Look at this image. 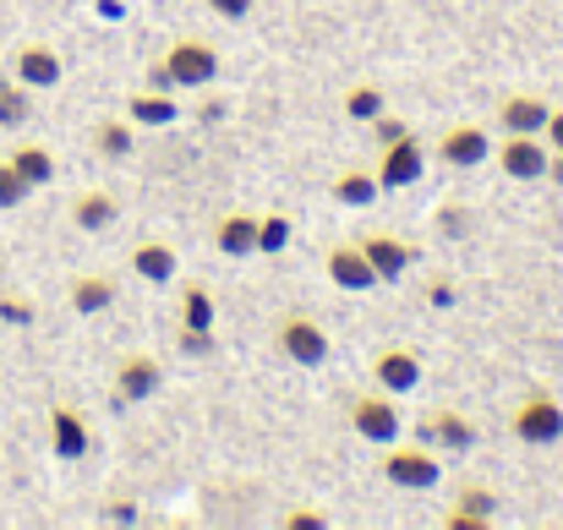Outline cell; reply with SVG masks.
<instances>
[{"instance_id": "obj_1", "label": "cell", "mask_w": 563, "mask_h": 530, "mask_svg": "<svg viewBox=\"0 0 563 530\" xmlns=\"http://www.w3.org/2000/svg\"><path fill=\"white\" fill-rule=\"evenodd\" d=\"M219 71V49L208 38H176L154 66V88H208Z\"/></svg>"}, {"instance_id": "obj_2", "label": "cell", "mask_w": 563, "mask_h": 530, "mask_svg": "<svg viewBox=\"0 0 563 530\" xmlns=\"http://www.w3.org/2000/svg\"><path fill=\"white\" fill-rule=\"evenodd\" d=\"M377 471H383V482L388 487H399V493H432L438 487V476H443V465L432 460V449L427 443H383V460H377Z\"/></svg>"}, {"instance_id": "obj_3", "label": "cell", "mask_w": 563, "mask_h": 530, "mask_svg": "<svg viewBox=\"0 0 563 530\" xmlns=\"http://www.w3.org/2000/svg\"><path fill=\"white\" fill-rule=\"evenodd\" d=\"M274 340H279V355L296 361V366H323V361L334 355L329 329H323L318 318H307V312H285L279 329H274Z\"/></svg>"}, {"instance_id": "obj_4", "label": "cell", "mask_w": 563, "mask_h": 530, "mask_svg": "<svg viewBox=\"0 0 563 530\" xmlns=\"http://www.w3.org/2000/svg\"><path fill=\"white\" fill-rule=\"evenodd\" d=\"M509 432H515L520 443H531V449L559 443L563 438V405L553 399V394H531V399H520L515 416H509Z\"/></svg>"}, {"instance_id": "obj_5", "label": "cell", "mask_w": 563, "mask_h": 530, "mask_svg": "<svg viewBox=\"0 0 563 530\" xmlns=\"http://www.w3.org/2000/svg\"><path fill=\"white\" fill-rule=\"evenodd\" d=\"M377 176V191H399V186H416V180L427 176V148L405 132V137H394V143H383V154H377L373 165Z\"/></svg>"}, {"instance_id": "obj_6", "label": "cell", "mask_w": 563, "mask_h": 530, "mask_svg": "<svg viewBox=\"0 0 563 530\" xmlns=\"http://www.w3.org/2000/svg\"><path fill=\"white\" fill-rule=\"evenodd\" d=\"M548 143H542V132H504V143L493 148V159H498V170L509 180H542L548 176Z\"/></svg>"}, {"instance_id": "obj_7", "label": "cell", "mask_w": 563, "mask_h": 530, "mask_svg": "<svg viewBox=\"0 0 563 530\" xmlns=\"http://www.w3.org/2000/svg\"><path fill=\"white\" fill-rule=\"evenodd\" d=\"M416 443H427V449H449V454H465V449L476 443V421L460 416V410H449V405H438V410H427V416L416 421Z\"/></svg>"}, {"instance_id": "obj_8", "label": "cell", "mask_w": 563, "mask_h": 530, "mask_svg": "<svg viewBox=\"0 0 563 530\" xmlns=\"http://www.w3.org/2000/svg\"><path fill=\"white\" fill-rule=\"evenodd\" d=\"M438 159L454 165V170H476V165H487V159H493V137H487V126H476V121H454V126L438 137Z\"/></svg>"}, {"instance_id": "obj_9", "label": "cell", "mask_w": 563, "mask_h": 530, "mask_svg": "<svg viewBox=\"0 0 563 530\" xmlns=\"http://www.w3.org/2000/svg\"><path fill=\"white\" fill-rule=\"evenodd\" d=\"M165 388V366L154 361V355H121V366H115V405H143V399H154Z\"/></svg>"}, {"instance_id": "obj_10", "label": "cell", "mask_w": 563, "mask_h": 530, "mask_svg": "<svg viewBox=\"0 0 563 530\" xmlns=\"http://www.w3.org/2000/svg\"><path fill=\"white\" fill-rule=\"evenodd\" d=\"M362 252H367V263H373L377 285H394L410 263H416V252H410V241L405 235H394V230H367L362 241H356Z\"/></svg>"}, {"instance_id": "obj_11", "label": "cell", "mask_w": 563, "mask_h": 530, "mask_svg": "<svg viewBox=\"0 0 563 530\" xmlns=\"http://www.w3.org/2000/svg\"><path fill=\"white\" fill-rule=\"evenodd\" d=\"M351 427L367 438V443H394L399 438V410H394V399L388 394H362V399H351Z\"/></svg>"}, {"instance_id": "obj_12", "label": "cell", "mask_w": 563, "mask_h": 530, "mask_svg": "<svg viewBox=\"0 0 563 530\" xmlns=\"http://www.w3.org/2000/svg\"><path fill=\"white\" fill-rule=\"evenodd\" d=\"M373 377L383 394H410L421 383V355L410 351V345H383L373 355Z\"/></svg>"}, {"instance_id": "obj_13", "label": "cell", "mask_w": 563, "mask_h": 530, "mask_svg": "<svg viewBox=\"0 0 563 530\" xmlns=\"http://www.w3.org/2000/svg\"><path fill=\"white\" fill-rule=\"evenodd\" d=\"M11 77H16L22 88H55V82L66 77V66H60V55H55L49 44H22V49L11 55Z\"/></svg>"}, {"instance_id": "obj_14", "label": "cell", "mask_w": 563, "mask_h": 530, "mask_svg": "<svg viewBox=\"0 0 563 530\" xmlns=\"http://www.w3.org/2000/svg\"><path fill=\"white\" fill-rule=\"evenodd\" d=\"M323 268H329V279H334L340 290H373V285H377L373 263H367V252H362L356 241H340V246H329Z\"/></svg>"}, {"instance_id": "obj_15", "label": "cell", "mask_w": 563, "mask_h": 530, "mask_svg": "<svg viewBox=\"0 0 563 530\" xmlns=\"http://www.w3.org/2000/svg\"><path fill=\"white\" fill-rule=\"evenodd\" d=\"M88 421H82V410H71V405H49V449H55V460H82L88 454Z\"/></svg>"}, {"instance_id": "obj_16", "label": "cell", "mask_w": 563, "mask_h": 530, "mask_svg": "<svg viewBox=\"0 0 563 530\" xmlns=\"http://www.w3.org/2000/svg\"><path fill=\"white\" fill-rule=\"evenodd\" d=\"M493 520H498V498L487 487H460L454 493V509L443 515L449 530H487Z\"/></svg>"}, {"instance_id": "obj_17", "label": "cell", "mask_w": 563, "mask_h": 530, "mask_svg": "<svg viewBox=\"0 0 563 530\" xmlns=\"http://www.w3.org/2000/svg\"><path fill=\"white\" fill-rule=\"evenodd\" d=\"M132 274L148 279V285H170V279H176V246L159 241V235L137 241V246H132Z\"/></svg>"}, {"instance_id": "obj_18", "label": "cell", "mask_w": 563, "mask_h": 530, "mask_svg": "<svg viewBox=\"0 0 563 530\" xmlns=\"http://www.w3.org/2000/svg\"><path fill=\"white\" fill-rule=\"evenodd\" d=\"M66 301H71L77 318H99V312L115 307V279L110 274H77L71 290H66Z\"/></svg>"}, {"instance_id": "obj_19", "label": "cell", "mask_w": 563, "mask_h": 530, "mask_svg": "<svg viewBox=\"0 0 563 530\" xmlns=\"http://www.w3.org/2000/svg\"><path fill=\"white\" fill-rule=\"evenodd\" d=\"M115 219H121V202H115L104 186L71 197V224H77V230H110Z\"/></svg>"}, {"instance_id": "obj_20", "label": "cell", "mask_w": 563, "mask_h": 530, "mask_svg": "<svg viewBox=\"0 0 563 530\" xmlns=\"http://www.w3.org/2000/svg\"><path fill=\"white\" fill-rule=\"evenodd\" d=\"M213 246L224 257H252L257 252V213H224L213 224Z\"/></svg>"}, {"instance_id": "obj_21", "label": "cell", "mask_w": 563, "mask_h": 530, "mask_svg": "<svg viewBox=\"0 0 563 530\" xmlns=\"http://www.w3.org/2000/svg\"><path fill=\"white\" fill-rule=\"evenodd\" d=\"M548 99H537V93H509L504 104H498V126L504 132H542V121H548Z\"/></svg>"}, {"instance_id": "obj_22", "label": "cell", "mask_w": 563, "mask_h": 530, "mask_svg": "<svg viewBox=\"0 0 563 530\" xmlns=\"http://www.w3.org/2000/svg\"><path fill=\"white\" fill-rule=\"evenodd\" d=\"M126 121H132V126H170V121H176L170 88H143V93H132V99H126Z\"/></svg>"}, {"instance_id": "obj_23", "label": "cell", "mask_w": 563, "mask_h": 530, "mask_svg": "<svg viewBox=\"0 0 563 530\" xmlns=\"http://www.w3.org/2000/svg\"><path fill=\"white\" fill-rule=\"evenodd\" d=\"M213 318H219V307H213L208 285H187L181 290V329L187 334H213Z\"/></svg>"}, {"instance_id": "obj_24", "label": "cell", "mask_w": 563, "mask_h": 530, "mask_svg": "<svg viewBox=\"0 0 563 530\" xmlns=\"http://www.w3.org/2000/svg\"><path fill=\"white\" fill-rule=\"evenodd\" d=\"M11 165H16V176L27 180V186H49V180H55V154H49L44 143L11 148Z\"/></svg>"}, {"instance_id": "obj_25", "label": "cell", "mask_w": 563, "mask_h": 530, "mask_svg": "<svg viewBox=\"0 0 563 530\" xmlns=\"http://www.w3.org/2000/svg\"><path fill=\"white\" fill-rule=\"evenodd\" d=\"M345 208H367V202H377V176L373 170H362V165H351V170H340L334 176V186H329Z\"/></svg>"}, {"instance_id": "obj_26", "label": "cell", "mask_w": 563, "mask_h": 530, "mask_svg": "<svg viewBox=\"0 0 563 530\" xmlns=\"http://www.w3.org/2000/svg\"><path fill=\"white\" fill-rule=\"evenodd\" d=\"M132 143H137V132H132V121H126V115H110V121H99V126H93V148H99L104 159H126V154H132Z\"/></svg>"}, {"instance_id": "obj_27", "label": "cell", "mask_w": 563, "mask_h": 530, "mask_svg": "<svg viewBox=\"0 0 563 530\" xmlns=\"http://www.w3.org/2000/svg\"><path fill=\"white\" fill-rule=\"evenodd\" d=\"M340 110H345L351 121H362V126H373L377 115L388 110V99H383V88H377V82H356V88H345V99H340Z\"/></svg>"}, {"instance_id": "obj_28", "label": "cell", "mask_w": 563, "mask_h": 530, "mask_svg": "<svg viewBox=\"0 0 563 530\" xmlns=\"http://www.w3.org/2000/svg\"><path fill=\"white\" fill-rule=\"evenodd\" d=\"M33 88H22L16 77H0V126H22L33 115Z\"/></svg>"}, {"instance_id": "obj_29", "label": "cell", "mask_w": 563, "mask_h": 530, "mask_svg": "<svg viewBox=\"0 0 563 530\" xmlns=\"http://www.w3.org/2000/svg\"><path fill=\"white\" fill-rule=\"evenodd\" d=\"M285 241H290V219L285 213H257V252H285Z\"/></svg>"}, {"instance_id": "obj_30", "label": "cell", "mask_w": 563, "mask_h": 530, "mask_svg": "<svg viewBox=\"0 0 563 530\" xmlns=\"http://www.w3.org/2000/svg\"><path fill=\"white\" fill-rule=\"evenodd\" d=\"M27 191H33V186L16 176V165H11V159H0V208H16Z\"/></svg>"}, {"instance_id": "obj_31", "label": "cell", "mask_w": 563, "mask_h": 530, "mask_svg": "<svg viewBox=\"0 0 563 530\" xmlns=\"http://www.w3.org/2000/svg\"><path fill=\"white\" fill-rule=\"evenodd\" d=\"M285 530H329V515H318V509H290V515H285Z\"/></svg>"}, {"instance_id": "obj_32", "label": "cell", "mask_w": 563, "mask_h": 530, "mask_svg": "<svg viewBox=\"0 0 563 530\" xmlns=\"http://www.w3.org/2000/svg\"><path fill=\"white\" fill-rule=\"evenodd\" d=\"M542 143H548L553 154H563V104L559 110H548V121H542Z\"/></svg>"}, {"instance_id": "obj_33", "label": "cell", "mask_w": 563, "mask_h": 530, "mask_svg": "<svg viewBox=\"0 0 563 530\" xmlns=\"http://www.w3.org/2000/svg\"><path fill=\"white\" fill-rule=\"evenodd\" d=\"M0 318H5V323H33V307L16 301V296H0Z\"/></svg>"}, {"instance_id": "obj_34", "label": "cell", "mask_w": 563, "mask_h": 530, "mask_svg": "<svg viewBox=\"0 0 563 530\" xmlns=\"http://www.w3.org/2000/svg\"><path fill=\"white\" fill-rule=\"evenodd\" d=\"M202 5H208V11H219V16H230V22L252 11V0H202Z\"/></svg>"}, {"instance_id": "obj_35", "label": "cell", "mask_w": 563, "mask_h": 530, "mask_svg": "<svg viewBox=\"0 0 563 530\" xmlns=\"http://www.w3.org/2000/svg\"><path fill=\"white\" fill-rule=\"evenodd\" d=\"M181 351H187V355L213 351V334H187V329H181Z\"/></svg>"}, {"instance_id": "obj_36", "label": "cell", "mask_w": 563, "mask_h": 530, "mask_svg": "<svg viewBox=\"0 0 563 530\" xmlns=\"http://www.w3.org/2000/svg\"><path fill=\"white\" fill-rule=\"evenodd\" d=\"M548 176L563 186V154H548Z\"/></svg>"}]
</instances>
